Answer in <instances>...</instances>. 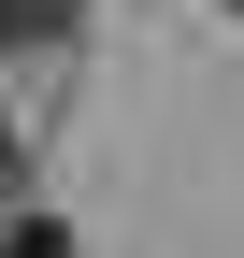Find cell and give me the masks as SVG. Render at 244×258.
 Returning <instances> with one entry per match:
<instances>
[{"mask_svg":"<svg viewBox=\"0 0 244 258\" xmlns=\"http://www.w3.org/2000/svg\"><path fill=\"white\" fill-rule=\"evenodd\" d=\"M0 258H72V230L57 215H0Z\"/></svg>","mask_w":244,"mask_h":258,"instance_id":"7a4b0ae2","label":"cell"},{"mask_svg":"<svg viewBox=\"0 0 244 258\" xmlns=\"http://www.w3.org/2000/svg\"><path fill=\"white\" fill-rule=\"evenodd\" d=\"M72 29H86V0H0V57H43Z\"/></svg>","mask_w":244,"mask_h":258,"instance_id":"6da1fadb","label":"cell"},{"mask_svg":"<svg viewBox=\"0 0 244 258\" xmlns=\"http://www.w3.org/2000/svg\"><path fill=\"white\" fill-rule=\"evenodd\" d=\"M230 15H244V0H230Z\"/></svg>","mask_w":244,"mask_h":258,"instance_id":"277c9868","label":"cell"},{"mask_svg":"<svg viewBox=\"0 0 244 258\" xmlns=\"http://www.w3.org/2000/svg\"><path fill=\"white\" fill-rule=\"evenodd\" d=\"M0 215H15V129H0Z\"/></svg>","mask_w":244,"mask_h":258,"instance_id":"3957f363","label":"cell"}]
</instances>
